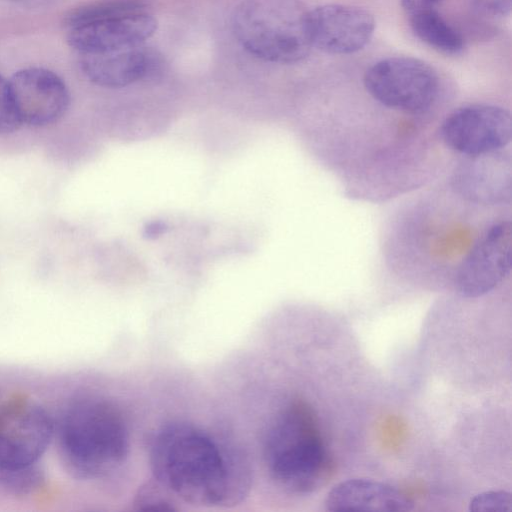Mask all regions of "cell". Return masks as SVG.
Returning a JSON list of instances; mask_svg holds the SVG:
<instances>
[{
    "label": "cell",
    "mask_w": 512,
    "mask_h": 512,
    "mask_svg": "<svg viewBox=\"0 0 512 512\" xmlns=\"http://www.w3.org/2000/svg\"><path fill=\"white\" fill-rule=\"evenodd\" d=\"M326 511L405 512L414 508L413 501L396 488L372 479L355 478L335 485L327 494Z\"/></svg>",
    "instance_id": "obj_13"
},
{
    "label": "cell",
    "mask_w": 512,
    "mask_h": 512,
    "mask_svg": "<svg viewBox=\"0 0 512 512\" xmlns=\"http://www.w3.org/2000/svg\"><path fill=\"white\" fill-rule=\"evenodd\" d=\"M481 10L492 16H506L511 11L512 0H476Z\"/></svg>",
    "instance_id": "obj_20"
},
{
    "label": "cell",
    "mask_w": 512,
    "mask_h": 512,
    "mask_svg": "<svg viewBox=\"0 0 512 512\" xmlns=\"http://www.w3.org/2000/svg\"><path fill=\"white\" fill-rule=\"evenodd\" d=\"M60 455L75 477L94 479L118 468L129 452V434L120 410L89 396L73 402L59 429Z\"/></svg>",
    "instance_id": "obj_3"
},
{
    "label": "cell",
    "mask_w": 512,
    "mask_h": 512,
    "mask_svg": "<svg viewBox=\"0 0 512 512\" xmlns=\"http://www.w3.org/2000/svg\"><path fill=\"white\" fill-rule=\"evenodd\" d=\"M134 506L138 510L177 509L176 497L155 479L139 488L134 499Z\"/></svg>",
    "instance_id": "obj_17"
},
{
    "label": "cell",
    "mask_w": 512,
    "mask_h": 512,
    "mask_svg": "<svg viewBox=\"0 0 512 512\" xmlns=\"http://www.w3.org/2000/svg\"><path fill=\"white\" fill-rule=\"evenodd\" d=\"M512 227L510 221L489 226L461 260L455 286L464 297L476 298L493 291L510 274Z\"/></svg>",
    "instance_id": "obj_8"
},
{
    "label": "cell",
    "mask_w": 512,
    "mask_h": 512,
    "mask_svg": "<svg viewBox=\"0 0 512 512\" xmlns=\"http://www.w3.org/2000/svg\"><path fill=\"white\" fill-rule=\"evenodd\" d=\"M54 432L50 414L29 399H16L0 408V468L36 464Z\"/></svg>",
    "instance_id": "obj_7"
},
{
    "label": "cell",
    "mask_w": 512,
    "mask_h": 512,
    "mask_svg": "<svg viewBox=\"0 0 512 512\" xmlns=\"http://www.w3.org/2000/svg\"><path fill=\"white\" fill-rule=\"evenodd\" d=\"M14 104L22 124L43 128L57 123L70 105L64 80L42 67H27L9 79Z\"/></svg>",
    "instance_id": "obj_10"
},
{
    "label": "cell",
    "mask_w": 512,
    "mask_h": 512,
    "mask_svg": "<svg viewBox=\"0 0 512 512\" xmlns=\"http://www.w3.org/2000/svg\"><path fill=\"white\" fill-rule=\"evenodd\" d=\"M22 125L12 97L9 80L0 74V136L16 132Z\"/></svg>",
    "instance_id": "obj_18"
},
{
    "label": "cell",
    "mask_w": 512,
    "mask_h": 512,
    "mask_svg": "<svg viewBox=\"0 0 512 512\" xmlns=\"http://www.w3.org/2000/svg\"><path fill=\"white\" fill-rule=\"evenodd\" d=\"M473 512H510L512 496L506 491H486L476 495L469 504Z\"/></svg>",
    "instance_id": "obj_19"
},
{
    "label": "cell",
    "mask_w": 512,
    "mask_h": 512,
    "mask_svg": "<svg viewBox=\"0 0 512 512\" xmlns=\"http://www.w3.org/2000/svg\"><path fill=\"white\" fill-rule=\"evenodd\" d=\"M402 9L417 38L433 49L457 54L463 49V39L445 19L423 0H401Z\"/></svg>",
    "instance_id": "obj_14"
},
{
    "label": "cell",
    "mask_w": 512,
    "mask_h": 512,
    "mask_svg": "<svg viewBox=\"0 0 512 512\" xmlns=\"http://www.w3.org/2000/svg\"><path fill=\"white\" fill-rule=\"evenodd\" d=\"M367 93L382 106L410 114L428 111L439 93V77L426 62L413 57H389L364 75Z\"/></svg>",
    "instance_id": "obj_5"
},
{
    "label": "cell",
    "mask_w": 512,
    "mask_h": 512,
    "mask_svg": "<svg viewBox=\"0 0 512 512\" xmlns=\"http://www.w3.org/2000/svg\"><path fill=\"white\" fill-rule=\"evenodd\" d=\"M375 29L366 10L342 4H327L309 11L311 45L329 54H350L364 48Z\"/></svg>",
    "instance_id": "obj_11"
},
{
    "label": "cell",
    "mask_w": 512,
    "mask_h": 512,
    "mask_svg": "<svg viewBox=\"0 0 512 512\" xmlns=\"http://www.w3.org/2000/svg\"><path fill=\"white\" fill-rule=\"evenodd\" d=\"M423 1H425V2H427V3L432 4V3H434V2H437L438 0H423Z\"/></svg>",
    "instance_id": "obj_23"
},
{
    "label": "cell",
    "mask_w": 512,
    "mask_h": 512,
    "mask_svg": "<svg viewBox=\"0 0 512 512\" xmlns=\"http://www.w3.org/2000/svg\"><path fill=\"white\" fill-rule=\"evenodd\" d=\"M149 461L154 479L193 505L235 506L251 488L245 456L191 424L171 423L158 430Z\"/></svg>",
    "instance_id": "obj_1"
},
{
    "label": "cell",
    "mask_w": 512,
    "mask_h": 512,
    "mask_svg": "<svg viewBox=\"0 0 512 512\" xmlns=\"http://www.w3.org/2000/svg\"><path fill=\"white\" fill-rule=\"evenodd\" d=\"M264 458L273 479L295 494L319 490L333 474L316 414L300 399L291 401L271 425Z\"/></svg>",
    "instance_id": "obj_2"
},
{
    "label": "cell",
    "mask_w": 512,
    "mask_h": 512,
    "mask_svg": "<svg viewBox=\"0 0 512 512\" xmlns=\"http://www.w3.org/2000/svg\"><path fill=\"white\" fill-rule=\"evenodd\" d=\"M66 39L80 55L103 54L142 45L157 29L144 12L64 21Z\"/></svg>",
    "instance_id": "obj_9"
},
{
    "label": "cell",
    "mask_w": 512,
    "mask_h": 512,
    "mask_svg": "<svg viewBox=\"0 0 512 512\" xmlns=\"http://www.w3.org/2000/svg\"><path fill=\"white\" fill-rule=\"evenodd\" d=\"M43 475L36 464L19 468H0V487L14 495H25L37 489Z\"/></svg>",
    "instance_id": "obj_16"
},
{
    "label": "cell",
    "mask_w": 512,
    "mask_h": 512,
    "mask_svg": "<svg viewBox=\"0 0 512 512\" xmlns=\"http://www.w3.org/2000/svg\"><path fill=\"white\" fill-rule=\"evenodd\" d=\"M144 0H95L70 11L65 19L85 20L145 11Z\"/></svg>",
    "instance_id": "obj_15"
},
{
    "label": "cell",
    "mask_w": 512,
    "mask_h": 512,
    "mask_svg": "<svg viewBox=\"0 0 512 512\" xmlns=\"http://www.w3.org/2000/svg\"><path fill=\"white\" fill-rule=\"evenodd\" d=\"M233 31L246 51L269 62H298L312 47L309 11L299 0H243Z\"/></svg>",
    "instance_id": "obj_4"
},
{
    "label": "cell",
    "mask_w": 512,
    "mask_h": 512,
    "mask_svg": "<svg viewBox=\"0 0 512 512\" xmlns=\"http://www.w3.org/2000/svg\"><path fill=\"white\" fill-rule=\"evenodd\" d=\"M22 6H39L45 3L47 0H10Z\"/></svg>",
    "instance_id": "obj_22"
},
{
    "label": "cell",
    "mask_w": 512,
    "mask_h": 512,
    "mask_svg": "<svg viewBox=\"0 0 512 512\" xmlns=\"http://www.w3.org/2000/svg\"><path fill=\"white\" fill-rule=\"evenodd\" d=\"M80 66L89 81L105 88H122L159 76L162 55L142 45L120 51L80 55Z\"/></svg>",
    "instance_id": "obj_12"
},
{
    "label": "cell",
    "mask_w": 512,
    "mask_h": 512,
    "mask_svg": "<svg viewBox=\"0 0 512 512\" xmlns=\"http://www.w3.org/2000/svg\"><path fill=\"white\" fill-rule=\"evenodd\" d=\"M451 150L471 158L484 157L508 146L512 139L509 110L492 104H468L452 111L440 126Z\"/></svg>",
    "instance_id": "obj_6"
},
{
    "label": "cell",
    "mask_w": 512,
    "mask_h": 512,
    "mask_svg": "<svg viewBox=\"0 0 512 512\" xmlns=\"http://www.w3.org/2000/svg\"><path fill=\"white\" fill-rule=\"evenodd\" d=\"M165 230L166 226L163 222H152L145 228V236H148L149 238L157 237L158 235L165 232Z\"/></svg>",
    "instance_id": "obj_21"
}]
</instances>
